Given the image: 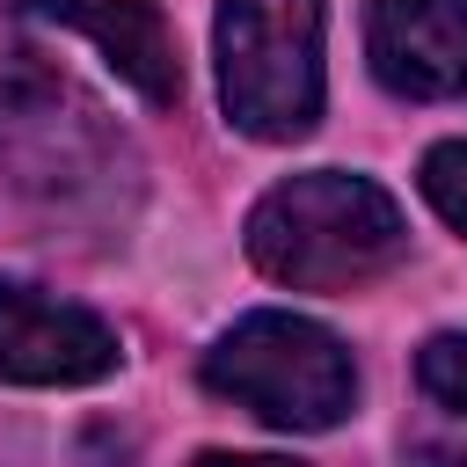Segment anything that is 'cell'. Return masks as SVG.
<instances>
[{"label": "cell", "mask_w": 467, "mask_h": 467, "mask_svg": "<svg viewBox=\"0 0 467 467\" xmlns=\"http://www.w3.org/2000/svg\"><path fill=\"white\" fill-rule=\"evenodd\" d=\"M44 22L80 29L146 102H175L182 95V58H175V29L153 0H22Z\"/></svg>", "instance_id": "obj_7"}, {"label": "cell", "mask_w": 467, "mask_h": 467, "mask_svg": "<svg viewBox=\"0 0 467 467\" xmlns=\"http://www.w3.org/2000/svg\"><path fill=\"white\" fill-rule=\"evenodd\" d=\"M401 467H467V445H445V438H431V445H416Z\"/></svg>", "instance_id": "obj_10"}, {"label": "cell", "mask_w": 467, "mask_h": 467, "mask_svg": "<svg viewBox=\"0 0 467 467\" xmlns=\"http://www.w3.org/2000/svg\"><path fill=\"white\" fill-rule=\"evenodd\" d=\"M416 379H423V394H431V401H445V409H460V416H467V328L431 336V343L416 350Z\"/></svg>", "instance_id": "obj_9"}, {"label": "cell", "mask_w": 467, "mask_h": 467, "mask_svg": "<svg viewBox=\"0 0 467 467\" xmlns=\"http://www.w3.org/2000/svg\"><path fill=\"white\" fill-rule=\"evenodd\" d=\"M365 51L379 88L409 102L467 95V0H372Z\"/></svg>", "instance_id": "obj_6"}, {"label": "cell", "mask_w": 467, "mask_h": 467, "mask_svg": "<svg viewBox=\"0 0 467 467\" xmlns=\"http://www.w3.org/2000/svg\"><path fill=\"white\" fill-rule=\"evenodd\" d=\"M197 467H292V460H270V452H204Z\"/></svg>", "instance_id": "obj_11"}, {"label": "cell", "mask_w": 467, "mask_h": 467, "mask_svg": "<svg viewBox=\"0 0 467 467\" xmlns=\"http://www.w3.org/2000/svg\"><path fill=\"white\" fill-rule=\"evenodd\" d=\"M321 0H219V102L248 139H306L321 117Z\"/></svg>", "instance_id": "obj_4"}, {"label": "cell", "mask_w": 467, "mask_h": 467, "mask_svg": "<svg viewBox=\"0 0 467 467\" xmlns=\"http://www.w3.org/2000/svg\"><path fill=\"white\" fill-rule=\"evenodd\" d=\"M117 358H124V343L102 314L0 277V379H15V387H88V379H109Z\"/></svg>", "instance_id": "obj_5"}, {"label": "cell", "mask_w": 467, "mask_h": 467, "mask_svg": "<svg viewBox=\"0 0 467 467\" xmlns=\"http://www.w3.org/2000/svg\"><path fill=\"white\" fill-rule=\"evenodd\" d=\"M423 197L452 234H467V139H445L423 153Z\"/></svg>", "instance_id": "obj_8"}, {"label": "cell", "mask_w": 467, "mask_h": 467, "mask_svg": "<svg viewBox=\"0 0 467 467\" xmlns=\"http://www.w3.org/2000/svg\"><path fill=\"white\" fill-rule=\"evenodd\" d=\"M409 248L401 204L343 168H306L248 212V255L263 277L292 292H350L379 270H394Z\"/></svg>", "instance_id": "obj_1"}, {"label": "cell", "mask_w": 467, "mask_h": 467, "mask_svg": "<svg viewBox=\"0 0 467 467\" xmlns=\"http://www.w3.org/2000/svg\"><path fill=\"white\" fill-rule=\"evenodd\" d=\"M204 387L270 431H336L358 401L350 350L306 314H241L204 350Z\"/></svg>", "instance_id": "obj_3"}, {"label": "cell", "mask_w": 467, "mask_h": 467, "mask_svg": "<svg viewBox=\"0 0 467 467\" xmlns=\"http://www.w3.org/2000/svg\"><path fill=\"white\" fill-rule=\"evenodd\" d=\"M0 175L44 204L109 197L117 175H131L102 109L22 44H0Z\"/></svg>", "instance_id": "obj_2"}]
</instances>
